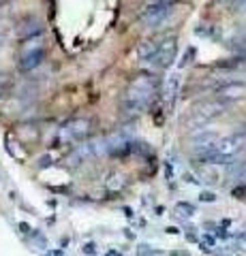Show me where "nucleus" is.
<instances>
[{
	"label": "nucleus",
	"mask_w": 246,
	"mask_h": 256,
	"mask_svg": "<svg viewBox=\"0 0 246 256\" xmlns=\"http://www.w3.org/2000/svg\"><path fill=\"white\" fill-rule=\"evenodd\" d=\"M43 58V47L41 45H37V47H28L26 52H24L22 56V66L24 68H35L39 62H41Z\"/></svg>",
	"instance_id": "nucleus-3"
},
{
	"label": "nucleus",
	"mask_w": 246,
	"mask_h": 256,
	"mask_svg": "<svg viewBox=\"0 0 246 256\" xmlns=\"http://www.w3.org/2000/svg\"><path fill=\"white\" fill-rule=\"evenodd\" d=\"M152 94H154V84H152V79L150 77H139L137 82H133L131 92H129L131 102L133 105H137V107H146Z\"/></svg>",
	"instance_id": "nucleus-2"
},
{
	"label": "nucleus",
	"mask_w": 246,
	"mask_h": 256,
	"mask_svg": "<svg viewBox=\"0 0 246 256\" xmlns=\"http://www.w3.org/2000/svg\"><path fill=\"white\" fill-rule=\"evenodd\" d=\"M88 124L84 122V120H75V122H71L65 126V130H62V134H65L67 139H79L84 137L86 132H88V128H86Z\"/></svg>",
	"instance_id": "nucleus-4"
},
{
	"label": "nucleus",
	"mask_w": 246,
	"mask_h": 256,
	"mask_svg": "<svg viewBox=\"0 0 246 256\" xmlns=\"http://www.w3.org/2000/svg\"><path fill=\"white\" fill-rule=\"evenodd\" d=\"M171 11L173 9H171L169 0H156V2L146 6V11H144V15H141V20H144L148 26L156 28V26H161V24H165V20L169 18Z\"/></svg>",
	"instance_id": "nucleus-1"
},
{
	"label": "nucleus",
	"mask_w": 246,
	"mask_h": 256,
	"mask_svg": "<svg viewBox=\"0 0 246 256\" xmlns=\"http://www.w3.org/2000/svg\"><path fill=\"white\" fill-rule=\"evenodd\" d=\"M156 52H158V43L156 41H146L144 45L139 47V60L141 62H150V60H154L156 58Z\"/></svg>",
	"instance_id": "nucleus-5"
}]
</instances>
